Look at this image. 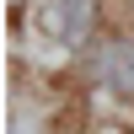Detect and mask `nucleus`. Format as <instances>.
<instances>
[{
	"mask_svg": "<svg viewBox=\"0 0 134 134\" xmlns=\"http://www.w3.org/2000/svg\"><path fill=\"white\" fill-rule=\"evenodd\" d=\"M129 134H134V129H129Z\"/></svg>",
	"mask_w": 134,
	"mask_h": 134,
	"instance_id": "obj_4",
	"label": "nucleus"
},
{
	"mask_svg": "<svg viewBox=\"0 0 134 134\" xmlns=\"http://www.w3.org/2000/svg\"><path fill=\"white\" fill-rule=\"evenodd\" d=\"M43 32L64 48H86L97 32V0H48L43 5Z\"/></svg>",
	"mask_w": 134,
	"mask_h": 134,
	"instance_id": "obj_1",
	"label": "nucleus"
},
{
	"mask_svg": "<svg viewBox=\"0 0 134 134\" xmlns=\"http://www.w3.org/2000/svg\"><path fill=\"white\" fill-rule=\"evenodd\" d=\"M11 134H38V129H32L27 118H16V124H11Z\"/></svg>",
	"mask_w": 134,
	"mask_h": 134,
	"instance_id": "obj_3",
	"label": "nucleus"
},
{
	"mask_svg": "<svg viewBox=\"0 0 134 134\" xmlns=\"http://www.w3.org/2000/svg\"><path fill=\"white\" fill-rule=\"evenodd\" d=\"M97 86L124 97V102H134V38L102 43V54H97Z\"/></svg>",
	"mask_w": 134,
	"mask_h": 134,
	"instance_id": "obj_2",
	"label": "nucleus"
}]
</instances>
